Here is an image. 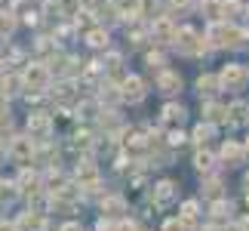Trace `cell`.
<instances>
[{
  "label": "cell",
  "mask_w": 249,
  "mask_h": 231,
  "mask_svg": "<svg viewBox=\"0 0 249 231\" xmlns=\"http://www.w3.org/2000/svg\"><path fill=\"white\" fill-rule=\"evenodd\" d=\"M246 37L249 34L237 22H225V19H218V22L206 25V40H209V46H215V50H237V46H243Z\"/></svg>",
  "instance_id": "obj_1"
},
{
  "label": "cell",
  "mask_w": 249,
  "mask_h": 231,
  "mask_svg": "<svg viewBox=\"0 0 249 231\" xmlns=\"http://www.w3.org/2000/svg\"><path fill=\"white\" fill-rule=\"evenodd\" d=\"M172 46H176L181 56H203V53L209 50V40H206V34H200V31H194V28L181 25L178 31H176V40H172Z\"/></svg>",
  "instance_id": "obj_2"
},
{
  "label": "cell",
  "mask_w": 249,
  "mask_h": 231,
  "mask_svg": "<svg viewBox=\"0 0 249 231\" xmlns=\"http://www.w3.org/2000/svg\"><path fill=\"white\" fill-rule=\"evenodd\" d=\"M176 31H178V25L172 22L169 13L157 16L154 22H151V37H154L157 43H172V40H176Z\"/></svg>",
  "instance_id": "obj_3"
},
{
  "label": "cell",
  "mask_w": 249,
  "mask_h": 231,
  "mask_svg": "<svg viewBox=\"0 0 249 231\" xmlns=\"http://www.w3.org/2000/svg\"><path fill=\"white\" fill-rule=\"evenodd\" d=\"M218 77H222V86H225V90H240V86L246 83L249 71H246V65H240V62H228Z\"/></svg>",
  "instance_id": "obj_4"
},
{
  "label": "cell",
  "mask_w": 249,
  "mask_h": 231,
  "mask_svg": "<svg viewBox=\"0 0 249 231\" xmlns=\"http://www.w3.org/2000/svg\"><path fill=\"white\" fill-rule=\"evenodd\" d=\"M28 90H43L46 83H50V68H46V62H31L28 68L22 71Z\"/></svg>",
  "instance_id": "obj_5"
},
{
  "label": "cell",
  "mask_w": 249,
  "mask_h": 231,
  "mask_svg": "<svg viewBox=\"0 0 249 231\" xmlns=\"http://www.w3.org/2000/svg\"><path fill=\"white\" fill-rule=\"evenodd\" d=\"M28 133H31L34 139H46L53 133V120L46 111H31L28 114Z\"/></svg>",
  "instance_id": "obj_6"
},
{
  "label": "cell",
  "mask_w": 249,
  "mask_h": 231,
  "mask_svg": "<svg viewBox=\"0 0 249 231\" xmlns=\"http://www.w3.org/2000/svg\"><path fill=\"white\" fill-rule=\"evenodd\" d=\"M120 93H123L126 102H142V99H145V80L136 77V74H126L120 80Z\"/></svg>",
  "instance_id": "obj_7"
},
{
  "label": "cell",
  "mask_w": 249,
  "mask_h": 231,
  "mask_svg": "<svg viewBox=\"0 0 249 231\" xmlns=\"http://www.w3.org/2000/svg\"><path fill=\"white\" fill-rule=\"evenodd\" d=\"M34 136L28 133V136H16V139H9V154H13L16 160H31L34 157Z\"/></svg>",
  "instance_id": "obj_8"
},
{
  "label": "cell",
  "mask_w": 249,
  "mask_h": 231,
  "mask_svg": "<svg viewBox=\"0 0 249 231\" xmlns=\"http://www.w3.org/2000/svg\"><path fill=\"white\" fill-rule=\"evenodd\" d=\"M197 9L206 22H218L225 19V0H197Z\"/></svg>",
  "instance_id": "obj_9"
},
{
  "label": "cell",
  "mask_w": 249,
  "mask_h": 231,
  "mask_svg": "<svg viewBox=\"0 0 249 231\" xmlns=\"http://www.w3.org/2000/svg\"><path fill=\"white\" fill-rule=\"evenodd\" d=\"M181 90V77L176 71H160L157 74V93H163V96H172V93H178Z\"/></svg>",
  "instance_id": "obj_10"
},
{
  "label": "cell",
  "mask_w": 249,
  "mask_h": 231,
  "mask_svg": "<svg viewBox=\"0 0 249 231\" xmlns=\"http://www.w3.org/2000/svg\"><path fill=\"white\" fill-rule=\"evenodd\" d=\"M83 40H86V46H92V50H108L111 37H108V28L105 25H95V28H89V31L83 34Z\"/></svg>",
  "instance_id": "obj_11"
},
{
  "label": "cell",
  "mask_w": 249,
  "mask_h": 231,
  "mask_svg": "<svg viewBox=\"0 0 249 231\" xmlns=\"http://www.w3.org/2000/svg\"><path fill=\"white\" fill-rule=\"evenodd\" d=\"M102 68H105V74H108V77H114L117 83L126 77V74H123V56H120V53H105Z\"/></svg>",
  "instance_id": "obj_12"
},
{
  "label": "cell",
  "mask_w": 249,
  "mask_h": 231,
  "mask_svg": "<svg viewBox=\"0 0 249 231\" xmlns=\"http://www.w3.org/2000/svg\"><path fill=\"white\" fill-rule=\"evenodd\" d=\"M172 200H176V185L166 179V182H160V185H154V204L157 207H169Z\"/></svg>",
  "instance_id": "obj_13"
},
{
  "label": "cell",
  "mask_w": 249,
  "mask_h": 231,
  "mask_svg": "<svg viewBox=\"0 0 249 231\" xmlns=\"http://www.w3.org/2000/svg\"><path fill=\"white\" fill-rule=\"evenodd\" d=\"M22 90H28V83H25L22 74H6L3 83H0V93H3V96H18Z\"/></svg>",
  "instance_id": "obj_14"
},
{
  "label": "cell",
  "mask_w": 249,
  "mask_h": 231,
  "mask_svg": "<svg viewBox=\"0 0 249 231\" xmlns=\"http://www.w3.org/2000/svg\"><path fill=\"white\" fill-rule=\"evenodd\" d=\"M181 120H185V108H181V105H176V102L163 105V117H160L163 127H178Z\"/></svg>",
  "instance_id": "obj_15"
},
{
  "label": "cell",
  "mask_w": 249,
  "mask_h": 231,
  "mask_svg": "<svg viewBox=\"0 0 249 231\" xmlns=\"http://www.w3.org/2000/svg\"><path fill=\"white\" fill-rule=\"evenodd\" d=\"M203 117L209 123H228V108H225V105H218V102H206L203 105Z\"/></svg>",
  "instance_id": "obj_16"
},
{
  "label": "cell",
  "mask_w": 249,
  "mask_h": 231,
  "mask_svg": "<svg viewBox=\"0 0 249 231\" xmlns=\"http://www.w3.org/2000/svg\"><path fill=\"white\" fill-rule=\"evenodd\" d=\"M77 182H80L83 188H89V185L99 182V170H95V163H89V160L80 163V167H77Z\"/></svg>",
  "instance_id": "obj_17"
},
{
  "label": "cell",
  "mask_w": 249,
  "mask_h": 231,
  "mask_svg": "<svg viewBox=\"0 0 249 231\" xmlns=\"http://www.w3.org/2000/svg\"><path fill=\"white\" fill-rule=\"evenodd\" d=\"M40 228H43V213H31V210L16 225V231H40Z\"/></svg>",
  "instance_id": "obj_18"
},
{
  "label": "cell",
  "mask_w": 249,
  "mask_h": 231,
  "mask_svg": "<svg viewBox=\"0 0 249 231\" xmlns=\"http://www.w3.org/2000/svg\"><path fill=\"white\" fill-rule=\"evenodd\" d=\"M16 22H18V16L13 9H0V40H6V37L16 31Z\"/></svg>",
  "instance_id": "obj_19"
},
{
  "label": "cell",
  "mask_w": 249,
  "mask_h": 231,
  "mask_svg": "<svg viewBox=\"0 0 249 231\" xmlns=\"http://www.w3.org/2000/svg\"><path fill=\"white\" fill-rule=\"evenodd\" d=\"M218 86H222V77H215V74H200V77H197V90H200V96H213Z\"/></svg>",
  "instance_id": "obj_20"
},
{
  "label": "cell",
  "mask_w": 249,
  "mask_h": 231,
  "mask_svg": "<svg viewBox=\"0 0 249 231\" xmlns=\"http://www.w3.org/2000/svg\"><path fill=\"white\" fill-rule=\"evenodd\" d=\"M243 154H246V148L237 145V142H225V148H222V157L231 163V167H237V163L243 160Z\"/></svg>",
  "instance_id": "obj_21"
},
{
  "label": "cell",
  "mask_w": 249,
  "mask_h": 231,
  "mask_svg": "<svg viewBox=\"0 0 249 231\" xmlns=\"http://www.w3.org/2000/svg\"><path fill=\"white\" fill-rule=\"evenodd\" d=\"M160 13V0H139V19H148V22H154Z\"/></svg>",
  "instance_id": "obj_22"
},
{
  "label": "cell",
  "mask_w": 249,
  "mask_h": 231,
  "mask_svg": "<svg viewBox=\"0 0 249 231\" xmlns=\"http://www.w3.org/2000/svg\"><path fill=\"white\" fill-rule=\"evenodd\" d=\"M240 16H246L243 0H225V22H237Z\"/></svg>",
  "instance_id": "obj_23"
},
{
  "label": "cell",
  "mask_w": 249,
  "mask_h": 231,
  "mask_svg": "<svg viewBox=\"0 0 249 231\" xmlns=\"http://www.w3.org/2000/svg\"><path fill=\"white\" fill-rule=\"evenodd\" d=\"M18 188H22V191H31V194H37V191H40V179H37V173L22 170V176H18Z\"/></svg>",
  "instance_id": "obj_24"
},
{
  "label": "cell",
  "mask_w": 249,
  "mask_h": 231,
  "mask_svg": "<svg viewBox=\"0 0 249 231\" xmlns=\"http://www.w3.org/2000/svg\"><path fill=\"white\" fill-rule=\"evenodd\" d=\"M102 213L105 216H120V213H126V204H123V197H105L102 200Z\"/></svg>",
  "instance_id": "obj_25"
},
{
  "label": "cell",
  "mask_w": 249,
  "mask_h": 231,
  "mask_svg": "<svg viewBox=\"0 0 249 231\" xmlns=\"http://www.w3.org/2000/svg\"><path fill=\"white\" fill-rule=\"evenodd\" d=\"M55 3H59V13L65 19H74L83 9V0H55Z\"/></svg>",
  "instance_id": "obj_26"
},
{
  "label": "cell",
  "mask_w": 249,
  "mask_h": 231,
  "mask_svg": "<svg viewBox=\"0 0 249 231\" xmlns=\"http://www.w3.org/2000/svg\"><path fill=\"white\" fill-rule=\"evenodd\" d=\"M246 111H249L246 102H234L231 108H228V123H243L246 120Z\"/></svg>",
  "instance_id": "obj_27"
},
{
  "label": "cell",
  "mask_w": 249,
  "mask_h": 231,
  "mask_svg": "<svg viewBox=\"0 0 249 231\" xmlns=\"http://www.w3.org/2000/svg\"><path fill=\"white\" fill-rule=\"evenodd\" d=\"M99 99H102V102H117V99H123V93H120V86H117V83H102Z\"/></svg>",
  "instance_id": "obj_28"
},
{
  "label": "cell",
  "mask_w": 249,
  "mask_h": 231,
  "mask_svg": "<svg viewBox=\"0 0 249 231\" xmlns=\"http://www.w3.org/2000/svg\"><path fill=\"white\" fill-rule=\"evenodd\" d=\"M181 222H185L188 228H194V222H197V204L194 200H188V204L181 207Z\"/></svg>",
  "instance_id": "obj_29"
},
{
  "label": "cell",
  "mask_w": 249,
  "mask_h": 231,
  "mask_svg": "<svg viewBox=\"0 0 249 231\" xmlns=\"http://www.w3.org/2000/svg\"><path fill=\"white\" fill-rule=\"evenodd\" d=\"M145 62H148V68H151V71H157V74H160V71H166V68H163L166 59H163V56H160L157 50H154V53H148V56H145Z\"/></svg>",
  "instance_id": "obj_30"
},
{
  "label": "cell",
  "mask_w": 249,
  "mask_h": 231,
  "mask_svg": "<svg viewBox=\"0 0 249 231\" xmlns=\"http://www.w3.org/2000/svg\"><path fill=\"white\" fill-rule=\"evenodd\" d=\"M213 127H215V123H209V120H206V123H200V127L194 130V142H200V145H203V142L213 136Z\"/></svg>",
  "instance_id": "obj_31"
},
{
  "label": "cell",
  "mask_w": 249,
  "mask_h": 231,
  "mask_svg": "<svg viewBox=\"0 0 249 231\" xmlns=\"http://www.w3.org/2000/svg\"><path fill=\"white\" fill-rule=\"evenodd\" d=\"M77 114H80V117H95V114H102L99 111V102H80L77 105Z\"/></svg>",
  "instance_id": "obj_32"
},
{
  "label": "cell",
  "mask_w": 249,
  "mask_h": 231,
  "mask_svg": "<svg viewBox=\"0 0 249 231\" xmlns=\"http://www.w3.org/2000/svg\"><path fill=\"white\" fill-rule=\"evenodd\" d=\"M194 167L197 170H209V167H213V154H209V151H197L194 154Z\"/></svg>",
  "instance_id": "obj_33"
},
{
  "label": "cell",
  "mask_w": 249,
  "mask_h": 231,
  "mask_svg": "<svg viewBox=\"0 0 249 231\" xmlns=\"http://www.w3.org/2000/svg\"><path fill=\"white\" fill-rule=\"evenodd\" d=\"M228 213H231V204H228V200H215L213 204V216L215 219H225Z\"/></svg>",
  "instance_id": "obj_34"
},
{
  "label": "cell",
  "mask_w": 249,
  "mask_h": 231,
  "mask_svg": "<svg viewBox=\"0 0 249 231\" xmlns=\"http://www.w3.org/2000/svg\"><path fill=\"white\" fill-rule=\"evenodd\" d=\"M74 145L83 148V151H89L92 148V136H89V133H77V136H74Z\"/></svg>",
  "instance_id": "obj_35"
},
{
  "label": "cell",
  "mask_w": 249,
  "mask_h": 231,
  "mask_svg": "<svg viewBox=\"0 0 249 231\" xmlns=\"http://www.w3.org/2000/svg\"><path fill=\"white\" fill-rule=\"evenodd\" d=\"M16 188L18 185H0V204H9L16 197Z\"/></svg>",
  "instance_id": "obj_36"
},
{
  "label": "cell",
  "mask_w": 249,
  "mask_h": 231,
  "mask_svg": "<svg viewBox=\"0 0 249 231\" xmlns=\"http://www.w3.org/2000/svg\"><path fill=\"white\" fill-rule=\"evenodd\" d=\"M9 127H13V117H9L6 111H0V139H3L6 133H9Z\"/></svg>",
  "instance_id": "obj_37"
},
{
  "label": "cell",
  "mask_w": 249,
  "mask_h": 231,
  "mask_svg": "<svg viewBox=\"0 0 249 231\" xmlns=\"http://www.w3.org/2000/svg\"><path fill=\"white\" fill-rule=\"evenodd\" d=\"M163 231H188V225L181 222V219H169V222L163 225Z\"/></svg>",
  "instance_id": "obj_38"
},
{
  "label": "cell",
  "mask_w": 249,
  "mask_h": 231,
  "mask_svg": "<svg viewBox=\"0 0 249 231\" xmlns=\"http://www.w3.org/2000/svg\"><path fill=\"white\" fill-rule=\"evenodd\" d=\"M169 6H172V9H178V13H185V9L191 6V0H169Z\"/></svg>",
  "instance_id": "obj_39"
},
{
  "label": "cell",
  "mask_w": 249,
  "mask_h": 231,
  "mask_svg": "<svg viewBox=\"0 0 249 231\" xmlns=\"http://www.w3.org/2000/svg\"><path fill=\"white\" fill-rule=\"evenodd\" d=\"M166 142H169L172 148H176V145H181V142H185V136H181V133H169V139H166Z\"/></svg>",
  "instance_id": "obj_40"
},
{
  "label": "cell",
  "mask_w": 249,
  "mask_h": 231,
  "mask_svg": "<svg viewBox=\"0 0 249 231\" xmlns=\"http://www.w3.org/2000/svg\"><path fill=\"white\" fill-rule=\"evenodd\" d=\"M218 188H222V185H218V182L213 179V182H209V185H206V194H213V197H218Z\"/></svg>",
  "instance_id": "obj_41"
},
{
  "label": "cell",
  "mask_w": 249,
  "mask_h": 231,
  "mask_svg": "<svg viewBox=\"0 0 249 231\" xmlns=\"http://www.w3.org/2000/svg\"><path fill=\"white\" fill-rule=\"evenodd\" d=\"M6 154H9V142H6V139H0V163H3Z\"/></svg>",
  "instance_id": "obj_42"
},
{
  "label": "cell",
  "mask_w": 249,
  "mask_h": 231,
  "mask_svg": "<svg viewBox=\"0 0 249 231\" xmlns=\"http://www.w3.org/2000/svg\"><path fill=\"white\" fill-rule=\"evenodd\" d=\"M62 231H83L77 222H68V225H62Z\"/></svg>",
  "instance_id": "obj_43"
},
{
  "label": "cell",
  "mask_w": 249,
  "mask_h": 231,
  "mask_svg": "<svg viewBox=\"0 0 249 231\" xmlns=\"http://www.w3.org/2000/svg\"><path fill=\"white\" fill-rule=\"evenodd\" d=\"M117 231H139V228H136V225H132V222H123V225H120Z\"/></svg>",
  "instance_id": "obj_44"
},
{
  "label": "cell",
  "mask_w": 249,
  "mask_h": 231,
  "mask_svg": "<svg viewBox=\"0 0 249 231\" xmlns=\"http://www.w3.org/2000/svg\"><path fill=\"white\" fill-rule=\"evenodd\" d=\"M99 231H114V228H111V222H105V219H102V222H99Z\"/></svg>",
  "instance_id": "obj_45"
},
{
  "label": "cell",
  "mask_w": 249,
  "mask_h": 231,
  "mask_svg": "<svg viewBox=\"0 0 249 231\" xmlns=\"http://www.w3.org/2000/svg\"><path fill=\"white\" fill-rule=\"evenodd\" d=\"M0 231H16L13 225H3V222H0Z\"/></svg>",
  "instance_id": "obj_46"
},
{
  "label": "cell",
  "mask_w": 249,
  "mask_h": 231,
  "mask_svg": "<svg viewBox=\"0 0 249 231\" xmlns=\"http://www.w3.org/2000/svg\"><path fill=\"white\" fill-rule=\"evenodd\" d=\"M246 225H231V228H228V231H243Z\"/></svg>",
  "instance_id": "obj_47"
},
{
  "label": "cell",
  "mask_w": 249,
  "mask_h": 231,
  "mask_svg": "<svg viewBox=\"0 0 249 231\" xmlns=\"http://www.w3.org/2000/svg\"><path fill=\"white\" fill-rule=\"evenodd\" d=\"M203 231H218V228H213V225H209V228H203Z\"/></svg>",
  "instance_id": "obj_48"
},
{
  "label": "cell",
  "mask_w": 249,
  "mask_h": 231,
  "mask_svg": "<svg viewBox=\"0 0 249 231\" xmlns=\"http://www.w3.org/2000/svg\"><path fill=\"white\" fill-rule=\"evenodd\" d=\"M246 188H249V173H246Z\"/></svg>",
  "instance_id": "obj_49"
},
{
  "label": "cell",
  "mask_w": 249,
  "mask_h": 231,
  "mask_svg": "<svg viewBox=\"0 0 249 231\" xmlns=\"http://www.w3.org/2000/svg\"><path fill=\"white\" fill-rule=\"evenodd\" d=\"M246 154H249V142H246Z\"/></svg>",
  "instance_id": "obj_50"
}]
</instances>
